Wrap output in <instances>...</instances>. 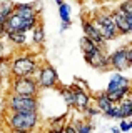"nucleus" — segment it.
I'll return each instance as SVG.
<instances>
[{
	"label": "nucleus",
	"instance_id": "7c9ffc66",
	"mask_svg": "<svg viewBox=\"0 0 132 133\" xmlns=\"http://www.w3.org/2000/svg\"><path fill=\"white\" fill-rule=\"evenodd\" d=\"M5 55V43H3V40L0 38V57Z\"/></svg>",
	"mask_w": 132,
	"mask_h": 133
},
{
	"label": "nucleus",
	"instance_id": "412c9836",
	"mask_svg": "<svg viewBox=\"0 0 132 133\" xmlns=\"http://www.w3.org/2000/svg\"><path fill=\"white\" fill-rule=\"evenodd\" d=\"M69 122L74 123V127H75L77 133H90L94 130V125L90 123V120H79V122H75V120H69Z\"/></svg>",
	"mask_w": 132,
	"mask_h": 133
},
{
	"label": "nucleus",
	"instance_id": "c9c22d12",
	"mask_svg": "<svg viewBox=\"0 0 132 133\" xmlns=\"http://www.w3.org/2000/svg\"><path fill=\"white\" fill-rule=\"evenodd\" d=\"M129 125H130V130H132V120H129Z\"/></svg>",
	"mask_w": 132,
	"mask_h": 133
},
{
	"label": "nucleus",
	"instance_id": "4c0bfd02",
	"mask_svg": "<svg viewBox=\"0 0 132 133\" xmlns=\"http://www.w3.org/2000/svg\"><path fill=\"white\" fill-rule=\"evenodd\" d=\"M77 2H84V0H77Z\"/></svg>",
	"mask_w": 132,
	"mask_h": 133
},
{
	"label": "nucleus",
	"instance_id": "cd10ccee",
	"mask_svg": "<svg viewBox=\"0 0 132 133\" xmlns=\"http://www.w3.org/2000/svg\"><path fill=\"white\" fill-rule=\"evenodd\" d=\"M62 131H65V133H77V130H75V127H74V123H65V127H64V130Z\"/></svg>",
	"mask_w": 132,
	"mask_h": 133
},
{
	"label": "nucleus",
	"instance_id": "7ed1b4c3",
	"mask_svg": "<svg viewBox=\"0 0 132 133\" xmlns=\"http://www.w3.org/2000/svg\"><path fill=\"white\" fill-rule=\"evenodd\" d=\"M92 23L95 25V28L99 30L102 37H104V40H115L119 37V32H117V27H115V22L112 18V15H110V12L107 10H97L94 12L92 15Z\"/></svg>",
	"mask_w": 132,
	"mask_h": 133
},
{
	"label": "nucleus",
	"instance_id": "9b49d317",
	"mask_svg": "<svg viewBox=\"0 0 132 133\" xmlns=\"http://www.w3.org/2000/svg\"><path fill=\"white\" fill-rule=\"evenodd\" d=\"M70 88L74 91V108L82 113V111L90 105V102H92V95L89 93V90L82 88V87L77 85L75 82L70 85Z\"/></svg>",
	"mask_w": 132,
	"mask_h": 133
},
{
	"label": "nucleus",
	"instance_id": "ddd939ff",
	"mask_svg": "<svg viewBox=\"0 0 132 133\" xmlns=\"http://www.w3.org/2000/svg\"><path fill=\"white\" fill-rule=\"evenodd\" d=\"M110 15H112L114 22H115V27H117V32H119V37H124V35H129V27H127V22H125V14L121 10V8H114L110 10Z\"/></svg>",
	"mask_w": 132,
	"mask_h": 133
},
{
	"label": "nucleus",
	"instance_id": "f8f14e48",
	"mask_svg": "<svg viewBox=\"0 0 132 133\" xmlns=\"http://www.w3.org/2000/svg\"><path fill=\"white\" fill-rule=\"evenodd\" d=\"M82 30H84V35L89 37V38L92 40L95 45H99V47H102V48H105L107 40H104V37L99 33V30L95 28V25L92 23V20H90V18H85V17L82 18Z\"/></svg>",
	"mask_w": 132,
	"mask_h": 133
},
{
	"label": "nucleus",
	"instance_id": "4be33fe9",
	"mask_svg": "<svg viewBox=\"0 0 132 133\" xmlns=\"http://www.w3.org/2000/svg\"><path fill=\"white\" fill-rule=\"evenodd\" d=\"M67 122H69V120H67V115L57 116V118H50V122H49V128H50L52 131H62Z\"/></svg>",
	"mask_w": 132,
	"mask_h": 133
},
{
	"label": "nucleus",
	"instance_id": "0eeeda50",
	"mask_svg": "<svg viewBox=\"0 0 132 133\" xmlns=\"http://www.w3.org/2000/svg\"><path fill=\"white\" fill-rule=\"evenodd\" d=\"M84 60L87 62L92 68H95V70H102V72H105V70L110 68L109 53L105 52V48L99 47V45H95L92 50H89V52L84 53Z\"/></svg>",
	"mask_w": 132,
	"mask_h": 133
},
{
	"label": "nucleus",
	"instance_id": "aec40b11",
	"mask_svg": "<svg viewBox=\"0 0 132 133\" xmlns=\"http://www.w3.org/2000/svg\"><path fill=\"white\" fill-rule=\"evenodd\" d=\"M107 97L112 100L114 103H119L121 100H124L125 97L130 95V87H124V88H117V90H112V91H105Z\"/></svg>",
	"mask_w": 132,
	"mask_h": 133
},
{
	"label": "nucleus",
	"instance_id": "72a5a7b5",
	"mask_svg": "<svg viewBox=\"0 0 132 133\" xmlns=\"http://www.w3.org/2000/svg\"><path fill=\"white\" fill-rule=\"evenodd\" d=\"M2 82H3V78H2V75H0V91H2Z\"/></svg>",
	"mask_w": 132,
	"mask_h": 133
},
{
	"label": "nucleus",
	"instance_id": "20e7f679",
	"mask_svg": "<svg viewBox=\"0 0 132 133\" xmlns=\"http://www.w3.org/2000/svg\"><path fill=\"white\" fill-rule=\"evenodd\" d=\"M5 107L9 111H39V97H28L10 91L7 95Z\"/></svg>",
	"mask_w": 132,
	"mask_h": 133
},
{
	"label": "nucleus",
	"instance_id": "9d476101",
	"mask_svg": "<svg viewBox=\"0 0 132 133\" xmlns=\"http://www.w3.org/2000/svg\"><path fill=\"white\" fill-rule=\"evenodd\" d=\"M105 116L107 118H115V120L132 118V98L125 97L119 103H114V107L105 113Z\"/></svg>",
	"mask_w": 132,
	"mask_h": 133
},
{
	"label": "nucleus",
	"instance_id": "2eb2a0df",
	"mask_svg": "<svg viewBox=\"0 0 132 133\" xmlns=\"http://www.w3.org/2000/svg\"><path fill=\"white\" fill-rule=\"evenodd\" d=\"M92 98H94V102H95V107L100 110L102 115H105L107 111H109L110 108L114 107V102H112L109 97H107L105 91H99V93H95Z\"/></svg>",
	"mask_w": 132,
	"mask_h": 133
},
{
	"label": "nucleus",
	"instance_id": "bb28decb",
	"mask_svg": "<svg viewBox=\"0 0 132 133\" xmlns=\"http://www.w3.org/2000/svg\"><path fill=\"white\" fill-rule=\"evenodd\" d=\"M119 130H121V131H129L130 130V125H129V120H127V118H121Z\"/></svg>",
	"mask_w": 132,
	"mask_h": 133
},
{
	"label": "nucleus",
	"instance_id": "2f4dec72",
	"mask_svg": "<svg viewBox=\"0 0 132 133\" xmlns=\"http://www.w3.org/2000/svg\"><path fill=\"white\" fill-rule=\"evenodd\" d=\"M69 27H70V23H65V22H62V27H60V30L64 32V30H67Z\"/></svg>",
	"mask_w": 132,
	"mask_h": 133
},
{
	"label": "nucleus",
	"instance_id": "4468645a",
	"mask_svg": "<svg viewBox=\"0 0 132 133\" xmlns=\"http://www.w3.org/2000/svg\"><path fill=\"white\" fill-rule=\"evenodd\" d=\"M130 85H132V80H129L127 77H124L122 72H117L115 75H112V78L109 80L105 91H112V90L124 88V87H130Z\"/></svg>",
	"mask_w": 132,
	"mask_h": 133
},
{
	"label": "nucleus",
	"instance_id": "6ab92c4d",
	"mask_svg": "<svg viewBox=\"0 0 132 133\" xmlns=\"http://www.w3.org/2000/svg\"><path fill=\"white\" fill-rule=\"evenodd\" d=\"M12 12H14V2L0 0V25H3L7 22V18L10 17Z\"/></svg>",
	"mask_w": 132,
	"mask_h": 133
},
{
	"label": "nucleus",
	"instance_id": "473e14b6",
	"mask_svg": "<svg viewBox=\"0 0 132 133\" xmlns=\"http://www.w3.org/2000/svg\"><path fill=\"white\" fill-rule=\"evenodd\" d=\"M110 131H112V133H119L121 130H119V127H114V128H110Z\"/></svg>",
	"mask_w": 132,
	"mask_h": 133
},
{
	"label": "nucleus",
	"instance_id": "c756f323",
	"mask_svg": "<svg viewBox=\"0 0 132 133\" xmlns=\"http://www.w3.org/2000/svg\"><path fill=\"white\" fill-rule=\"evenodd\" d=\"M125 48H127V58H129V63L132 66V43H129Z\"/></svg>",
	"mask_w": 132,
	"mask_h": 133
},
{
	"label": "nucleus",
	"instance_id": "5701e85b",
	"mask_svg": "<svg viewBox=\"0 0 132 133\" xmlns=\"http://www.w3.org/2000/svg\"><path fill=\"white\" fill-rule=\"evenodd\" d=\"M59 15H60V20L65 23H70L72 25V18H70V5L67 2H62L59 5Z\"/></svg>",
	"mask_w": 132,
	"mask_h": 133
},
{
	"label": "nucleus",
	"instance_id": "6e6552de",
	"mask_svg": "<svg viewBox=\"0 0 132 133\" xmlns=\"http://www.w3.org/2000/svg\"><path fill=\"white\" fill-rule=\"evenodd\" d=\"M40 20V17H34V18H25L20 17L17 12H12L7 22L3 23L5 32H28L34 28V25Z\"/></svg>",
	"mask_w": 132,
	"mask_h": 133
},
{
	"label": "nucleus",
	"instance_id": "423d86ee",
	"mask_svg": "<svg viewBox=\"0 0 132 133\" xmlns=\"http://www.w3.org/2000/svg\"><path fill=\"white\" fill-rule=\"evenodd\" d=\"M10 91L19 95H28V97H39L40 88L37 85L35 77H12Z\"/></svg>",
	"mask_w": 132,
	"mask_h": 133
},
{
	"label": "nucleus",
	"instance_id": "a211bd4d",
	"mask_svg": "<svg viewBox=\"0 0 132 133\" xmlns=\"http://www.w3.org/2000/svg\"><path fill=\"white\" fill-rule=\"evenodd\" d=\"M55 88L59 90L60 97L64 98L65 105H67L69 108H74V91H72V88H70V85H60V83H59Z\"/></svg>",
	"mask_w": 132,
	"mask_h": 133
},
{
	"label": "nucleus",
	"instance_id": "1a4fd4ad",
	"mask_svg": "<svg viewBox=\"0 0 132 133\" xmlns=\"http://www.w3.org/2000/svg\"><path fill=\"white\" fill-rule=\"evenodd\" d=\"M109 63L110 68H114L115 72H125L130 68L129 58H127V48L125 47H119L114 52L109 53Z\"/></svg>",
	"mask_w": 132,
	"mask_h": 133
},
{
	"label": "nucleus",
	"instance_id": "b1692460",
	"mask_svg": "<svg viewBox=\"0 0 132 133\" xmlns=\"http://www.w3.org/2000/svg\"><path fill=\"white\" fill-rule=\"evenodd\" d=\"M79 45H80V50H82V53H85V52H89V50H92L94 47H95V43H94L92 40L89 38V37H82L80 42H79Z\"/></svg>",
	"mask_w": 132,
	"mask_h": 133
},
{
	"label": "nucleus",
	"instance_id": "a878e982",
	"mask_svg": "<svg viewBox=\"0 0 132 133\" xmlns=\"http://www.w3.org/2000/svg\"><path fill=\"white\" fill-rule=\"evenodd\" d=\"M119 8H121L124 14H130L132 12V0H121Z\"/></svg>",
	"mask_w": 132,
	"mask_h": 133
},
{
	"label": "nucleus",
	"instance_id": "393cba45",
	"mask_svg": "<svg viewBox=\"0 0 132 133\" xmlns=\"http://www.w3.org/2000/svg\"><path fill=\"white\" fill-rule=\"evenodd\" d=\"M82 113H84V116L87 120H90V118H94V116H97V115H100V110H99V108L95 107V105H92V103H90V105L85 108L84 111H82Z\"/></svg>",
	"mask_w": 132,
	"mask_h": 133
},
{
	"label": "nucleus",
	"instance_id": "f3484780",
	"mask_svg": "<svg viewBox=\"0 0 132 133\" xmlns=\"http://www.w3.org/2000/svg\"><path fill=\"white\" fill-rule=\"evenodd\" d=\"M45 42V30H44V23L42 20H39L34 28H32V43L35 45V47H42Z\"/></svg>",
	"mask_w": 132,
	"mask_h": 133
},
{
	"label": "nucleus",
	"instance_id": "dca6fc26",
	"mask_svg": "<svg viewBox=\"0 0 132 133\" xmlns=\"http://www.w3.org/2000/svg\"><path fill=\"white\" fill-rule=\"evenodd\" d=\"M5 37L15 48L27 47V32H7Z\"/></svg>",
	"mask_w": 132,
	"mask_h": 133
},
{
	"label": "nucleus",
	"instance_id": "39448f33",
	"mask_svg": "<svg viewBox=\"0 0 132 133\" xmlns=\"http://www.w3.org/2000/svg\"><path fill=\"white\" fill-rule=\"evenodd\" d=\"M35 80H37V85H39L40 90H50V88H55L57 85L60 83L59 80V73H57L55 66H52L50 63H42L37 70V73L34 75Z\"/></svg>",
	"mask_w": 132,
	"mask_h": 133
},
{
	"label": "nucleus",
	"instance_id": "f257e3e1",
	"mask_svg": "<svg viewBox=\"0 0 132 133\" xmlns=\"http://www.w3.org/2000/svg\"><path fill=\"white\" fill-rule=\"evenodd\" d=\"M5 123L12 131H34L40 123L39 111H9Z\"/></svg>",
	"mask_w": 132,
	"mask_h": 133
},
{
	"label": "nucleus",
	"instance_id": "c85d7f7f",
	"mask_svg": "<svg viewBox=\"0 0 132 133\" xmlns=\"http://www.w3.org/2000/svg\"><path fill=\"white\" fill-rule=\"evenodd\" d=\"M125 22H127V27H129V32L132 33V12L125 14Z\"/></svg>",
	"mask_w": 132,
	"mask_h": 133
},
{
	"label": "nucleus",
	"instance_id": "e433bc0d",
	"mask_svg": "<svg viewBox=\"0 0 132 133\" xmlns=\"http://www.w3.org/2000/svg\"><path fill=\"white\" fill-rule=\"evenodd\" d=\"M130 95H132V85H130Z\"/></svg>",
	"mask_w": 132,
	"mask_h": 133
},
{
	"label": "nucleus",
	"instance_id": "f03ea898",
	"mask_svg": "<svg viewBox=\"0 0 132 133\" xmlns=\"http://www.w3.org/2000/svg\"><path fill=\"white\" fill-rule=\"evenodd\" d=\"M39 66L40 63L32 53L15 57L14 60H10V77H34Z\"/></svg>",
	"mask_w": 132,
	"mask_h": 133
},
{
	"label": "nucleus",
	"instance_id": "58836bf2",
	"mask_svg": "<svg viewBox=\"0 0 132 133\" xmlns=\"http://www.w3.org/2000/svg\"><path fill=\"white\" fill-rule=\"evenodd\" d=\"M130 98H132V97H130Z\"/></svg>",
	"mask_w": 132,
	"mask_h": 133
},
{
	"label": "nucleus",
	"instance_id": "f704fd0d",
	"mask_svg": "<svg viewBox=\"0 0 132 133\" xmlns=\"http://www.w3.org/2000/svg\"><path fill=\"white\" fill-rule=\"evenodd\" d=\"M62 2H64V0H55V3H57V5H60Z\"/></svg>",
	"mask_w": 132,
	"mask_h": 133
}]
</instances>
